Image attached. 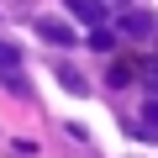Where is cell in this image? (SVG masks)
Segmentation results:
<instances>
[{
	"mask_svg": "<svg viewBox=\"0 0 158 158\" xmlns=\"http://www.w3.org/2000/svg\"><path fill=\"white\" fill-rule=\"evenodd\" d=\"M16 58H21V53H16L11 42H0V69H16Z\"/></svg>",
	"mask_w": 158,
	"mask_h": 158,
	"instance_id": "8992f818",
	"label": "cell"
},
{
	"mask_svg": "<svg viewBox=\"0 0 158 158\" xmlns=\"http://www.w3.org/2000/svg\"><path fill=\"white\" fill-rule=\"evenodd\" d=\"M37 32H42L48 42H58V48H74V42H79V37H74L63 21H53V16H42V21H37Z\"/></svg>",
	"mask_w": 158,
	"mask_h": 158,
	"instance_id": "6da1fadb",
	"label": "cell"
},
{
	"mask_svg": "<svg viewBox=\"0 0 158 158\" xmlns=\"http://www.w3.org/2000/svg\"><path fill=\"white\" fill-rule=\"evenodd\" d=\"M69 11H74L79 21H90V27H95V21L106 16V6H100V0H69Z\"/></svg>",
	"mask_w": 158,
	"mask_h": 158,
	"instance_id": "3957f363",
	"label": "cell"
},
{
	"mask_svg": "<svg viewBox=\"0 0 158 158\" xmlns=\"http://www.w3.org/2000/svg\"><path fill=\"white\" fill-rule=\"evenodd\" d=\"M132 74H137V63H132V58H116V63H111V85H127Z\"/></svg>",
	"mask_w": 158,
	"mask_h": 158,
	"instance_id": "5b68a950",
	"label": "cell"
},
{
	"mask_svg": "<svg viewBox=\"0 0 158 158\" xmlns=\"http://www.w3.org/2000/svg\"><path fill=\"white\" fill-rule=\"evenodd\" d=\"M121 32H127V37H137V42H142V37H148V32H153V16H148V11H127V16H121Z\"/></svg>",
	"mask_w": 158,
	"mask_h": 158,
	"instance_id": "7a4b0ae2",
	"label": "cell"
},
{
	"mask_svg": "<svg viewBox=\"0 0 158 158\" xmlns=\"http://www.w3.org/2000/svg\"><path fill=\"white\" fill-rule=\"evenodd\" d=\"M58 79H63V90H74V95H85V74H79L74 63H58Z\"/></svg>",
	"mask_w": 158,
	"mask_h": 158,
	"instance_id": "277c9868",
	"label": "cell"
},
{
	"mask_svg": "<svg viewBox=\"0 0 158 158\" xmlns=\"http://www.w3.org/2000/svg\"><path fill=\"white\" fill-rule=\"evenodd\" d=\"M100 6H127V0H100Z\"/></svg>",
	"mask_w": 158,
	"mask_h": 158,
	"instance_id": "52a82bcc",
	"label": "cell"
}]
</instances>
